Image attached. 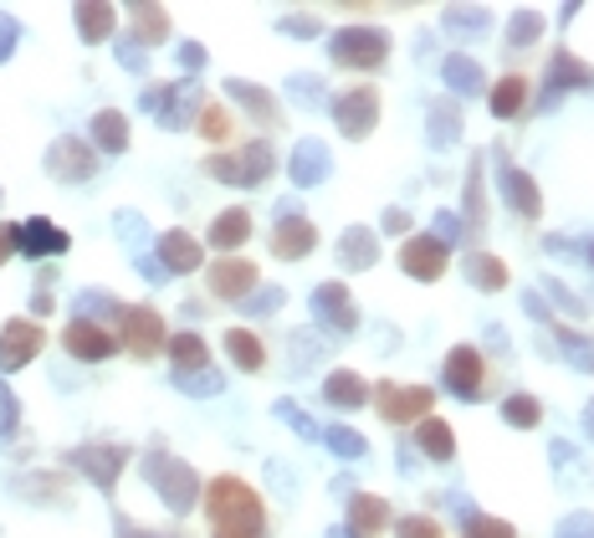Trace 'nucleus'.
I'll return each mask as SVG.
<instances>
[{"instance_id": "f257e3e1", "label": "nucleus", "mask_w": 594, "mask_h": 538, "mask_svg": "<svg viewBox=\"0 0 594 538\" xmlns=\"http://www.w3.org/2000/svg\"><path fill=\"white\" fill-rule=\"evenodd\" d=\"M205 518H211L215 538H262V528H266L262 498H256L241 477H215V483L205 487Z\"/></svg>"}, {"instance_id": "f03ea898", "label": "nucleus", "mask_w": 594, "mask_h": 538, "mask_svg": "<svg viewBox=\"0 0 594 538\" xmlns=\"http://www.w3.org/2000/svg\"><path fill=\"white\" fill-rule=\"evenodd\" d=\"M144 471H149V483L159 487V498L170 503V512H190L200 498V477L185 467L180 457H170V451H149L144 457Z\"/></svg>"}, {"instance_id": "7ed1b4c3", "label": "nucleus", "mask_w": 594, "mask_h": 538, "mask_svg": "<svg viewBox=\"0 0 594 538\" xmlns=\"http://www.w3.org/2000/svg\"><path fill=\"white\" fill-rule=\"evenodd\" d=\"M329 52L339 68H359V72H370L380 68L384 57H390V37L374 27H344V31H333L329 41Z\"/></svg>"}, {"instance_id": "20e7f679", "label": "nucleus", "mask_w": 594, "mask_h": 538, "mask_svg": "<svg viewBox=\"0 0 594 538\" xmlns=\"http://www.w3.org/2000/svg\"><path fill=\"white\" fill-rule=\"evenodd\" d=\"M205 175L221 185H262L272 175V149L246 144L241 154H215V160H205Z\"/></svg>"}, {"instance_id": "39448f33", "label": "nucleus", "mask_w": 594, "mask_h": 538, "mask_svg": "<svg viewBox=\"0 0 594 538\" xmlns=\"http://www.w3.org/2000/svg\"><path fill=\"white\" fill-rule=\"evenodd\" d=\"M47 175L62 180V185H82V180L98 175V149L82 144V139H57L52 149H47Z\"/></svg>"}, {"instance_id": "423d86ee", "label": "nucleus", "mask_w": 594, "mask_h": 538, "mask_svg": "<svg viewBox=\"0 0 594 538\" xmlns=\"http://www.w3.org/2000/svg\"><path fill=\"white\" fill-rule=\"evenodd\" d=\"M37 354H41V323H31V318L0 323V375L27 369Z\"/></svg>"}, {"instance_id": "0eeeda50", "label": "nucleus", "mask_w": 594, "mask_h": 538, "mask_svg": "<svg viewBox=\"0 0 594 538\" xmlns=\"http://www.w3.org/2000/svg\"><path fill=\"white\" fill-rule=\"evenodd\" d=\"M374 400H380V416L384 420L405 426V420H425V416H431L436 395H431V385H380V390H374Z\"/></svg>"}, {"instance_id": "6e6552de", "label": "nucleus", "mask_w": 594, "mask_h": 538, "mask_svg": "<svg viewBox=\"0 0 594 538\" xmlns=\"http://www.w3.org/2000/svg\"><path fill=\"white\" fill-rule=\"evenodd\" d=\"M333 119L344 129V139H364L380 119V93L374 88H349L344 98H333Z\"/></svg>"}, {"instance_id": "1a4fd4ad", "label": "nucleus", "mask_w": 594, "mask_h": 538, "mask_svg": "<svg viewBox=\"0 0 594 538\" xmlns=\"http://www.w3.org/2000/svg\"><path fill=\"white\" fill-rule=\"evenodd\" d=\"M123 344H129L139 359H154L170 338H164V318L154 308H123Z\"/></svg>"}, {"instance_id": "9d476101", "label": "nucleus", "mask_w": 594, "mask_h": 538, "mask_svg": "<svg viewBox=\"0 0 594 538\" xmlns=\"http://www.w3.org/2000/svg\"><path fill=\"white\" fill-rule=\"evenodd\" d=\"M313 318L323 323V328H333V334H354V323H359V308H354V297H349L344 283H323L313 293Z\"/></svg>"}, {"instance_id": "9b49d317", "label": "nucleus", "mask_w": 594, "mask_h": 538, "mask_svg": "<svg viewBox=\"0 0 594 538\" xmlns=\"http://www.w3.org/2000/svg\"><path fill=\"white\" fill-rule=\"evenodd\" d=\"M123 461H129V446H78V451H72V467L88 471L103 493H113Z\"/></svg>"}, {"instance_id": "f8f14e48", "label": "nucleus", "mask_w": 594, "mask_h": 538, "mask_svg": "<svg viewBox=\"0 0 594 538\" xmlns=\"http://www.w3.org/2000/svg\"><path fill=\"white\" fill-rule=\"evenodd\" d=\"M62 344H67V354L82 359V364H98V359H108V354L119 349V338L108 334L103 323H67Z\"/></svg>"}, {"instance_id": "ddd939ff", "label": "nucleus", "mask_w": 594, "mask_h": 538, "mask_svg": "<svg viewBox=\"0 0 594 538\" xmlns=\"http://www.w3.org/2000/svg\"><path fill=\"white\" fill-rule=\"evenodd\" d=\"M400 267H405L410 277H421V283H436L441 272H446V246H441L436 236H410V242L400 246Z\"/></svg>"}, {"instance_id": "4468645a", "label": "nucleus", "mask_w": 594, "mask_h": 538, "mask_svg": "<svg viewBox=\"0 0 594 538\" xmlns=\"http://www.w3.org/2000/svg\"><path fill=\"white\" fill-rule=\"evenodd\" d=\"M482 379H487V364H482V354L476 349H451L446 354V390L462 395V400H472L476 390H482Z\"/></svg>"}, {"instance_id": "2eb2a0df", "label": "nucleus", "mask_w": 594, "mask_h": 538, "mask_svg": "<svg viewBox=\"0 0 594 538\" xmlns=\"http://www.w3.org/2000/svg\"><path fill=\"white\" fill-rule=\"evenodd\" d=\"M251 287H256V267H251V262H241V256H231V262H215V267H211V293L215 297L246 303Z\"/></svg>"}, {"instance_id": "dca6fc26", "label": "nucleus", "mask_w": 594, "mask_h": 538, "mask_svg": "<svg viewBox=\"0 0 594 538\" xmlns=\"http://www.w3.org/2000/svg\"><path fill=\"white\" fill-rule=\"evenodd\" d=\"M318 242L313 221H303V215H282L278 231H272V252L282 256V262H298V256H308Z\"/></svg>"}, {"instance_id": "f3484780", "label": "nucleus", "mask_w": 594, "mask_h": 538, "mask_svg": "<svg viewBox=\"0 0 594 538\" xmlns=\"http://www.w3.org/2000/svg\"><path fill=\"white\" fill-rule=\"evenodd\" d=\"M288 170H292V180H298L303 190L323 185V180H329V144H318V139H303V144L292 149Z\"/></svg>"}, {"instance_id": "a211bd4d", "label": "nucleus", "mask_w": 594, "mask_h": 538, "mask_svg": "<svg viewBox=\"0 0 594 538\" xmlns=\"http://www.w3.org/2000/svg\"><path fill=\"white\" fill-rule=\"evenodd\" d=\"M200 262H205V252H200V242L190 231H164L159 236V267L164 272H195Z\"/></svg>"}, {"instance_id": "6ab92c4d", "label": "nucleus", "mask_w": 594, "mask_h": 538, "mask_svg": "<svg viewBox=\"0 0 594 538\" xmlns=\"http://www.w3.org/2000/svg\"><path fill=\"white\" fill-rule=\"evenodd\" d=\"M384 524H390V503L384 498H370V493H354V498H349V534L354 538L384 534Z\"/></svg>"}, {"instance_id": "aec40b11", "label": "nucleus", "mask_w": 594, "mask_h": 538, "mask_svg": "<svg viewBox=\"0 0 594 538\" xmlns=\"http://www.w3.org/2000/svg\"><path fill=\"white\" fill-rule=\"evenodd\" d=\"M16 252H27V256H62L67 252V231L52 226V221H41V215H31L27 226H21Z\"/></svg>"}, {"instance_id": "412c9836", "label": "nucleus", "mask_w": 594, "mask_h": 538, "mask_svg": "<svg viewBox=\"0 0 594 538\" xmlns=\"http://www.w3.org/2000/svg\"><path fill=\"white\" fill-rule=\"evenodd\" d=\"M323 400H329L333 410H359V405L370 400V385H364L354 369H333V375L323 379Z\"/></svg>"}, {"instance_id": "4be33fe9", "label": "nucleus", "mask_w": 594, "mask_h": 538, "mask_svg": "<svg viewBox=\"0 0 594 538\" xmlns=\"http://www.w3.org/2000/svg\"><path fill=\"white\" fill-rule=\"evenodd\" d=\"M93 149H103V154H123L129 149V119L119 108H103L93 119Z\"/></svg>"}, {"instance_id": "5701e85b", "label": "nucleus", "mask_w": 594, "mask_h": 538, "mask_svg": "<svg viewBox=\"0 0 594 538\" xmlns=\"http://www.w3.org/2000/svg\"><path fill=\"white\" fill-rule=\"evenodd\" d=\"M246 236H251V215L241 211V205H236V211H221L211 221V246H215V252H236Z\"/></svg>"}, {"instance_id": "b1692460", "label": "nucleus", "mask_w": 594, "mask_h": 538, "mask_svg": "<svg viewBox=\"0 0 594 538\" xmlns=\"http://www.w3.org/2000/svg\"><path fill=\"white\" fill-rule=\"evenodd\" d=\"M374 256H380V246H374V231L349 226L344 242H339V262H344L349 272H364V267H374Z\"/></svg>"}, {"instance_id": "393cba45", "label": "nucleus", "mask_w": 594, "mask_h": 538, "mask_svg": "<svg viewBox=\"0 0 594 538\" xmlns=\"http://www.w3.org/2000/svg\"><path fill=\"white\" fill-rule=\"evenodd\" d=\"M170 359H174V375H195V369H211V349L200 334H174L170 338Z\"/></svg>"}, {"instance_id": "a878e982", "label": "nucleus", "mask_w": 594, "mask_h": 538, "mask_svg": "<svg viewBox=\"0 0 594 538\" xmlns=\"http://www.w3.org/2000/svg\"><path fill=\"white\" fill-rule=\"evenodd\" d=\"M415 446H421L431 461H451V451H456V436H451V426L441 416H425L421 420V436H415Z\"/></svg>"}, {"instance_id": "bb28decb", "label": "nucleus", "mask_w": 594, "mask_h": 538, "mask_svg": "<svg viewBox=\"0 0 594 538\" xmlns=\"http://www.w3.org/2000/svg\"><path fill=\"white\" fill-rule=\"evenodd\" d=\"M502 195L513 201L517 215H538V185H533L523 170H507V164H502Z\"/></svg>"}, {"instance_id": "cd10ccee", "label": "nucleus", "mask_w": 594, "mask_h": 538, "mask_svg": "<svg viewBox=\"0 0 594 538\" xmlns=\"http://www.w3.org/2000/svg\"><path fill=\"white\" fill-rule=\"evenodd\" d=\"M466 277H472L482 293H497V287H507V262H497V256H487V252H472L466 256Z\"/></svg>"}, {"instance_id": "c85d7f7f", "label": "nucleus", "mask_w": 594, "mask_h": 538, "mask_svg": "<svg viewBox=\"0 0 594 538\" xmlns=\"http://www.w3.org/2000/svg\"><path fill=\"white\" fill-rule=\"evenodd\" d=\"M78 31H82V41H108L113 37V21H119V11L113 6H78Z\"/></svg>"}, {"instance_id": "c756f323", "label": "nucleus", "mask_w": 594, "mask_h": 538, "mask_svg": "<svg viewBox=\"0 0 594 538\" xmlns=\"http://www.w3.org/2000/svg\"><path fill=\"white\" fill-rule=\"evenodd\" d=\"M225 93L236 98V103H246L262 123H278V98H272V93H262V88H251V82H241V78L225 82Z\"/></svg>"}, {"instance_id": "7c9ffc66", "label": "nucleus", "mask_w": 594, "mask_h": 538, "mask_svg": "<svg viewBox=\"0 0 594 538\" xmlns=\"http://www.w3.org/2000/svg\"><path fill=\"white\" fill-rule=\"evenodd\" d=\"M225 354H231V359H236L241 369H262V364H266L262 338L246 334V328H231V334H225Z\"/></svg>"}, {"instance_id": "2f4dec72", "label": "nucleus", "mask_w": 594, "mask_h": 538, "mask_svg": "<svg viewBox=\"0 0 594 538\" xmlns=\"http://www.w3.org/2000/svg\"><path fill=\"white\" fill-rule=\"evenodd\" d=\"M523 98H528V78H502L492 88V119H513L523 108Z\"/></svg>"}, {"instance_id": "473e14b6", "label": "nucleus", "mask_w": 594, "mask_h": 538, "mask_svg": "<svg viewBox=\"0 0 594 538\" xmlns=\"http://www.w3.org/2000/svg\"><path fill=\"white\" fill-rule=\"evenodd\" d=\"M446 82H451V93H482V68H476L472 57H446Z\"/></svg>"}, {"instance_id": "72a5a7b5", "label": "nucleus", "mask_w": 594, "mask_h": 538, "mask_svg": "<svg viewBox=\"0 0 594 538\" xmlns=\"http://www.w3.org/2000/svg\"><path fill=\"white\" fill-rule=\"evenodd\" d=\"M129 16H133V27H139V41H149V47L170 37V16L159 11V6H133Z\"/></svg>"}, {"instance_id": "f704fd0d", "label": "nucleus", "mask_w": 594, "mask_h": 538, "mask_svg": "<svg viewBox=\"0 0 594 538\" xmlns=\"http://www.w3.org/2000/svg\"><path fill=\"white\" fill-rule=\"evenodd\" d=\"M502 420H507V426H517V430H533L543 420V410H538V400H533V395H507V400H502Z\"/></svg>"}, {"instance_id": "c9c22d12", "label": "nucleus", "mask_w": 594, "mask_h": 538, "mask_svg": "<svg viewBox=\"0 0 594 538\" xmlns=\"http://www.w3.org/2000/svg\"><path fill=\"white\" fill-rule=\"evenodd\" d=\"M590 82H594V68H584L580 57L558 52V62H554V88H590Z\"/></svg>"}, {"instance_id": "e433bc0d", "label": "nucleus", "mask_w": 594, "mask_h": 538, "mask_svg": "<svg viewBox=\"0 0 594 538\" xmlns=\"http://www.w3.org/2000/svg\"><path fill=\"white\" fill-rule=\"evenodd\" d=\"M323 441H329V451H339V457H364V436L359 430H349V426H329L323 430Z\"/></svg>"}, {"instance_id": "4c0bfd02", "label": "nucleus", "mask_w": 594, "mask_h": 538, "mask_svg": "<svg viewBox=\"0 0 594 538\" xmlns=\"http://www.w3.org/2000/svg\"><path fill=\"white\" fill-rule=\"evenodd\" d=\"M93 313H98V318H123V308L113 303V297H103V293H82V297H78V323H93Z\"/></svg>"}, {"instance_id": "58836bf2", "label": "nucleus", "mask_w": 594, "mask_h": 538, "mask_svg": "<svg viewBox=\"0 0 594 538\" xmlns=\"http://www.w3.org/2000/svg\"><path fill=\"white\" fill-rule=\"evenodd\" d=\"M558 344H564V354L574 359V369H594V344L590 338H580L574 328H558Z\"/></svg>"}, {"instance_id": "ea45409f", "label": "nucleus", "mask_w": 594, "mask_h": 538, "mask_svg": "<svg viewBox=\"0 0 594 538\" xmlns=\"http://www.w3.org/2000/svg\"><path fill=\"white\" fill-rule=\"evenodd\" d=\"M174 385H180L185 395H221L225 379L215 375V369H195V375H174Z\"/></svg>"}, {"instance_id": "a19ab883", "label": "nucleus", "mask_w": 594, "mask_h": 538, "mask_svg": "<svg viewBox=\"0 0 594 538\" xmlns=\"http://www.w3.org/2000/svg\"><path fill=\"white\" fill-rule=\"evenodd\" d=\"M466 538H517V534H513V524H502V518L472 512V524H466Z\"/></svg>"}, {"instance_id": "79ce46f5", "label": "nucleus", "mask_w": 594, "mask_h": 538, "mask_svg": "<svg viewBox=\"0 0 594 538\" xmlns=\"http://www.w3.org/2000/svg\"><path fill=\"white\" fill-rule=\"evenodd\" d=\"M431 139H436V144H451V139H456V113H451V103L431 108Z\"/></svg>"}, {"instance_id": "37998d69", "label": "nucleus", "mask_w": 594, "mask_h": 538, "mask_svg": "<svg viewBox=\"0 0 594 538\" xmlns=\"http://www.w3.org/2000/svg\"><path fill=\"white\" fill-rule=\"evenodd\" d=\"M200 134H205V139H225V134H231V119H225V108H215V103L200 108Z\"/></svg>"}, {"instance_id": "c03bdc74", "label": "nucleus", "mask_w": 594, "mask_h": 538, "mask_svg": "<svg viewBox=\"0 0 594 538\" xmlns=\"http://www.w3.org/2000/svg\"><path fill=\"white\" fill-rule=\"evenodd\" d=\"M395 534L400 538H441V524L436 518H425V512H415V518H400Z\"/></svg>"}, {"instance_id": "a18cd8bd", "label": "nucleus", "mask_w": 594, "mask_h": 538, "mask_svg": "<svg viewBox=\"0 0 594 538\" xmlns=\"http://www.w3.org/2000/svg\"><path fill=\"white\" fill-rule=\"evenodd\" d=\"M119 236H129V246H133V252H139V246L149 242V226H144V215L123 211V215H119Z\"/></svg>"}, {"instance_id": "49530a36", "label": "nucleus", "mask_w": 594, "mask_h": 538, "mask_svg": "<svg viewBox=\"0 0 594 538\" xmlns=\"http://www.w3.org/2000/svg\"><path fill=\"white\" fill-rule=\"evenodd\" d=\"M538 27H543L538 11H517L513 16V47H528V41L538 37Z\"/></svg>"}, {"instance_id": "de8ad7c7", "label": "nucleus", "mask_w": 594, "mask_h": 538, "mask_svg": "<svg viewBox=\"0 0 594 538\" xmlns=\"http://www.w3.org/2000/svg\"><path fill=\"white\" fill-rule=\"evenodd\" d=\"M288 93L298 98V103H323V82H318V78H292Z\"/></svg>"}, {"instance_id": "09e8293b", "label": "nucleus", "mask_w": 594, "mask_h": 538, "mask_svg": "<svg viewBox=\"0 0 594 538\" xmlns=\"http://www.w3.org/2000/svg\"><path fill=\"white\" fill-rule=\"evenodd\" d=\"M278 416L288 420V426L298 430V436H318V426H313V420H308V416H303V410H298V405H292V400H282V405H278Z\"/></svg>"}, {"instance_id": "8fccbe9b", "label": "nucleus", "mask_w": 594, "mask_h": 538, "mask_svg": "<svg viewBox=\"0 0 594 538\" xmlns=\"http://www.w3.org/2000/svg\"><path fill=\"white\" fill-rule=\"evenodd\" d=\"M446 21H451V27H472V31H482V27H487V11H482V6H472V11H462V6H456V11H446Z\"/></svg>"}, {"instance_id": "3c124183", "label": "nucleus", "mask_w": 594, "mask_h": 538, "mask_svg": "<svg viewBox=\"0 0 594 538\" xmlns=\"http://www.w3.org/2000/svg\"><path fill=\"white\" fill-rule=\"evenodd\" d=\"M558 538H594V518H590V512H574V518H564Z\"/></svg>"}, {"instance_id": "603ef678", "label": "nucleus", "mask_w": 594, "mask_h": 538, "mask_svg": "<svg viewBox=\"0 0 594 538\" xmlns=\"http://www.w3.org/2000/svg\"><path fill=\"white\" fill-rule=\"evenodd\" d=\"M282 308V287H266V293L246 297V313H278Z\"/></svg>"}, {"instance_id": "864d4df0", "label": "nucleus", "mask_w": 594, "mask_h": 538, "mask_svg": "<svg viewBox=\"0 0 594 538\" xmlns=\"http://www.w3.org/2000/svg\"><path fill=\"white\" fill-rule=\"evenodd\" d=\"M16 37H21V27H16V16L0 11V62L16 52Z\"/></svg>"}, {"instance_id": "5fc2aeb1", "label": "nucleus", "mask_w": 594, "mask_h": 538, "mask_svg": "<svg viewBox=\"0 0 594 538\" xmlns=\"http://www.w3.org/2000/svg\"><path fill=\"white\" fill-rule=\"evenodd\" d=\"M16 416H21V410H16V395H11V385L0 379V430H16Z\"/></svg>"}, {"instance_id": "6e6d98bb", "label": "nucleus", "mask_w": 594, "mask_h": 538, "mask_svg": "<svg viewBox=\"0 0 594 538\" xmlns=\"http://www.w3.org/2000/svg\"><path fill=\"white\" fill-rule=\"evenodd\" d=\"M119 62H123V68H133V72L149 68V62H144V47H133V41H119Z\"/></svg>"}, {"instance_id": "4d7b16f0", "label": "nucleus", "mask_w": 594, "mask_h": 538, "mask_svg": "<svg viewBox=\"0 0 594 538\" xmlns=\"http://www.w3.org/2000/svg\"><path fill=\"white\" fill-rule=\"evenodd\" d=\"M180 68H185V72H200V68H205V47L185 41V47H180Z\"/></svg>"}, {"instance_id": "13d9d810", "label": "nucleus", "mask_w": 594, "mask_h": 538, "mask_svg": "<svg viewBox=\"0 0 594 538\" xmlns=\"http://www.w3.org/2000/svg\"><path fill=\"white\" fill-rule=\"evenodd\" d=\"M16 242H21V226H0V267L16 256Z\"/></svg>"}, {"instance_id": "bf43d9fd", "label": "nucleus", "mask_w": 594, "mask_h": 538, "mask_svg": "<svg viewBox=\"0 0 594 538\" xmlns=\"http://www.w3.org/2000/svg\"><path fill=\"white\" fill-rule=\"evenodd\" d=\"M456 236H462V226H456V215H436V242H441V246H451Z\"/></svg>"}, {"instance_id": "052dcab7", "label": "nucleus", "mask_w": 594, "mask_h": 538, "mask_svg": "<svg viewBox=\"0 0 594 538\" xmlns=\"http://www.w3.org/2000/svg\"><path fill=\"white\" fill-rule=\"evenodd\" d=\"M384 231H410V215L405 211H384Z\"/></svg>"}, {"instance_id": "680f3d73", "label": "nucleus", "mask_w": 594, "mask_h": 538, "mask_svg": "<svg viewBox=\"0 0 594 538\" xmlns=\"http://www.w3.org/2000/svg\"><path fill=\"white\" fill-rule=\"evenodd\" d=\"M31 308H37V313H52V293H47V287H37V293H31Z\"/></svg>"}, {"instance_id": "e2e57ef3", "label": "nucleus", "mask_w": 594, "mask_h": 538, "mask_svg": "<svg viewBox=\"0 0 594 538\" xmlns=\"http://www.w3.org/2000/svg\"><path fill=\"white\" fill-rule=\"evenodd\" d=\"M139 272H144V277H154V283H164V267H159V262H149V256H139Z\"/></svg>"}, {"instance_id": "0e129e2a", "label": "nucleus", "mask_w": 594, "mask_h": 538, "mask_svg": "<svg viewBox=\"0 0 594 538\" xmlns=\"http://www.w3.org/2000/svg\"><path fill=\"white\" fill-rule=\"evenodd\" d=\"M123 538H154V534H139L133 524H123Z\"/></svg>"}, {"instance_id": "69168bd1", "label": "nucleus", "mask_w": 594, "mask_h": 538, "mask_svg": "<svg viewBox=\"0 0 594 538\" xmlns=\"http://www.w3.org/2000/svg\"><path fill=\"white\" fill-rule=\"evenodd\" d=\"M584 430H590V436H594V405H590V410H584Z\"/></svg>"}, {"instance_id": "338daca9", "label": "nucleus", "mask_w": 594, "mask_h": 538, "mask_svg": "<svg viewBox=\"0 0 594 538\" xmlns=\"http://www.w3.org/2000/svg\"><path fill=\"white\" fill-rule=\"evenodd\" d=\"M329 538H354V534H349V528H329Z\"/></svg>"}]
</instances>
